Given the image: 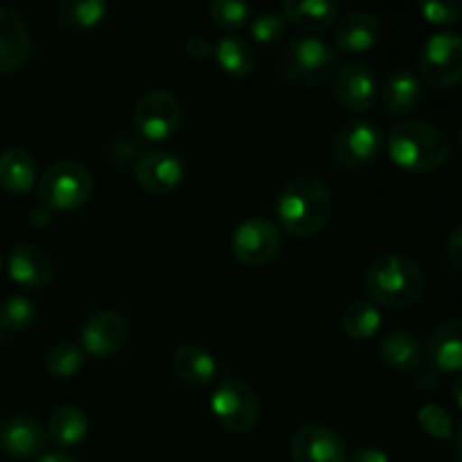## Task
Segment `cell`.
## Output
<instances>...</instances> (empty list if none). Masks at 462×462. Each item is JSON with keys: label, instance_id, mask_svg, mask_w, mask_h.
<instances>
[{"label": "cell", "instance_id": "obj_1", "mask_svg": "<svg viewBox=\"0 0 462 462\" xmlns=\"http://www.w3.org/2000/svg\"><path fill=\"white\" fill-rule=\"evenodd\" d=\"M365 291L374 305L406 310L427 296L429 280L422 266L409 255L386 253L379 255L365 271Z\"/></svg>", "mask_w": 462, "mask_h": 462}, {"label": "cell", "instance_id": "obj_18", "mask_svg": "<svg viewBox=\"0 0 462 462\" xmlns=\"http://www.w3.org/2000/svg\"><path fill=\"white\" fill-rule=\"evenodd\" d=\"M379 18L373 12H365V9H352L346 16H341L337 21V30H334V41H337L338 50L343 52H365V50L373 48L379 39Z\"/></svg>", "mask_w": 462, "mask_h": 462}, {"label": "cell", "instance_id": "obj_3", "mask_svg": "<svg viewBox=\"0 0 462 462\" xmlns=\"http://www.w3.org/2000/svg\"><path fill=\"white\" fill-rule=\"evenodd\" d=\"M388 156L402 170L429 174L449 161V135L433 122L404 120L388 134Z\"/></svg>", "mask_w": 462, "mask_h": 462}, {"label": "cell", "instance_id": "obj_40", "mask_svg": "<svg viewBox=\"0 0 462 462\" xmlns=\"http://www.w3.org/2000/svg\"><path fill=\"white\" fill-rule=\"evenodd\" d=\"M451 393H454V402L458 404V409L462 411V374L454 382V388H451Z\"/></svg>", "mask_w": 462, "mask_h": 462}, {"label": "cell", "instance_id": "obj_6", "mask_svg": "<svg viewBox=\"0 0 462 462\" xmlns=\"http://www.w3.org/2000/svg\"><path fill=\"white\" fill-rule=\"evenodd\" d=\"M210 409L221 427L237 436L251 433L262 415V404L255 388L248 386L239 377H224L217 383L210 397Z\"/></svg>", "mask_w": 462, "mask_h": 462}, {"label": "cell", "instance_id": "obj_36", "mask_svg": "<svg viewBox=\"0 0 462 462\" xmlns=\"http://www.w3.org/2000/svg\"><path fill=\"white\" fill-rule=\"evenodd\" d=\"M447 255H449L451 264L462 271V226H458L447 239Z\"/></svg>", "mask_w": 462, "mask_h": 462}, {"label": "cell", "instance_id": "obj_27", "mask_svg": "<svg viewBox=\"0 0 462 462\" xmlns=\"http://www.w3.org/2000/svg\"><path fill=\"white\" fill-rule=\"evenodd\" d=\"M383 316L374 302L356 300L343 310L341 328L352 341H370L382 329Z\"/></svg>", "mask_w": 462, "mask_h": 462}, {"label": "cell", "instance_id": "obj_39", "mask_svg": "<svg viewBox=\"0 0 462 462\" xmlns=\"http://www.w3.org/2000/svg\"><path fill=\"white\" fill-rule=\"evenodd\" d=\"M39 462H77L72 456L63 454V451H52V454H45L41 456Z\"/></svg>", "mask_w": 462, "mask_h": 462}, {"label": "cell", "instance_id": "obj_14", "mask_svg": "<svg viewBox=\"0 0 462 462\" xmlns=\"http://www.w3.org/2000/svg\"><path fill=\"white\" fill-rule=\"evenodd\" d=\"M291 456L296 462H347V447L332 429L305 424L293 433Z\"/></svg>", "mask_w": 462, "mask_h": 462}, {"label": "cell", "instance_id": "obj_41", "mask_svg": "<svg viewBox=\"0 0 462 462\" xmlns=\"http://www.w3.org/2000/svg\"><path fill=\"white\" fill-rule=\"evenodd\" d=\"M456 454H458V460L462 462V427H460L458 436H456Z\"/></svg>", "mask_w": 462, "mask_h": 462}, {"label": "cell", "instance_id": "obj_28", "mask_svg": "<svg viewBox=\"0 0 462 462\" xmlns=\"http://www.w3.org/2000/svg\"><path fill=\"white\" fill-rule=\"evenodd\" d=\"M63 25L72 30H93L104 21L108 7L102 0H63L57 7Z\"/></svg>", "mask_w": 462, "mask_h": 462}, {"label": "cell", "instance_id": "obj_9", "mask_svg": "<svg viewBox=\"0 0 462 462\" xmlns=\"http://www.w3.org/2000/svg\"><path fill=\"white\" fill-rule=\"evenodd\" d=\"M280 242H282V235L273 221L264 217H248L235 230L230 251L235 260L242 264L262 266L278 255Z\"/></svg>", "mask_w": 462, "mask_h": 462}, {"label": "cell", "instance_id": "obj_30", "mask_svg": "<svg viewBox=\"0 0 462 462\" xmlns=\"http://www.w3.org/2000/svg\"><path fill=\"white\" fill-rule=\"evenodd\" d=\"M36 320V305L25 296H9L0 305V328L3 332H25Z\"/></svg>", "mask_w": 462, "mask_h": 462}, {"label": "cell", "instance_id": "obj_8", "mask_svg": "<svg viewBox=\"0 0 462 462\" xmlns=\"http://www.w3.org/2000/svg\"><path fill=\"white\" fill-rule=\"evenodd\" d=\"M180 104L167 90H149L134 108V125L147 143L170 140L180 126Z\"/></svg>", "mask_w": 462, "mask_h": 462}, {"label": "cell", "instance_id": "obj_37", "mask_svg": "<svg viewBox=\"0 0 462 462\" xmlns=\"http://www.w3.org/2000/svg\"><path fill=\"white\" fill-rule=\"evenodd\" d=\"M347 462H391V458L386 451L377 449V447H361L347 458Z\"/></svg>", "mask_w": 462, "mask_h": 462}, {"label": "cell", "instance_id": "obj_2", "mask_svg": "<svg viewBox=\"0 0 462 462\" xmlns=\"http://www.w3.org/2000/svg\"><path fill=\"white\" fill-rule=\"evenodd\" d=\"M332 217V194L314 174L296 176L284 185L278 199V219L293 237H314Z\"/></svg>", "mask_w": 462, "mask_h": 462}, {"label": "cell", "instance_id": "obj_17", "mask_svg": "<svg viewBox=\"0 0 462 462\" xmlns=\"http://www.w3.org/2000/svg\"><path fill=\"white\" fill-rule=\"evenodd\" d=\"M9 278L23 289H43L52 280V260L34 244H18L7 257Z\"/></svg>", "mask_w": 462, "mask_h": 462}, {"label": "cell", "instance_id": "obj_20", "mask_svg": "<svg viewBox=\"0 0 462 462\" xmlns=\"http://www.w3.org/2000/svg\"><path fill=\"white\" fill-rule=\"evenodd\" d=\"M171 364H174L176 374L194 386H208L215 382L217 373H219L215 355L197 343H185V346L176 347Z\"/></svg>", "mask_w": 462, "mask_h": 462}, {"label": "cell", "instance_id": "obj_31", "mask_svg": "<svg viewBox=\"0 0 462 462\" xmlns=\"http://www.w3.org/2000/svg\"><path fill=\"white\" fill-rule=\"evenodd\" d=\"M208 14L221 30H239L251 18V7L239 0H215L208 5Z\"/></svg>", "mask_w": 462, "mask_h": 462}, {"label": "cell", "instance_id": "obj_24", "mask_svg": "<svg viewBox=\"0 0 462 462\" xmlns=\"http://www.w3.org/2000/svg\"><path fill=\"white\" fill-rule=\"evenodd\" d=\"M45 433L61 449H72V447L81 445L88 436V418L77 406H59L50 415Z\"/></svg>", "mask_w": 462, "mask_h": 462}, {"label": "cell", "instance_id": "obj_16", "mask_svg": "<svg viewBox=\"0 0 462 462\" xmlns=\"http://www.w3.org/2000/svg\"><path fill=\"white\" fill-rule=\"evenodd\" d=\"M45 440H48L45 429L41 427L39 420L30 418V415H14V418L5 420L0 427V449L9 458H34L45 449Z\"/></svg>", "mask_w": 462, "mask_h": 462}, {"label": "cell", "instance_id": "obj_34", "mask_svg": "<svg viewBox=\"0 0 462 462\" xmlns=\"http://www.w3.org/2000/svg\"><path fill=\"white\" fill-rule=\"evenodd\" d=\"M420 12L433 25H447L460 18L462 5L456 0H424L420 3Z\"/></svg>", "mask_w": 462, "mask_h": 462}, {"label": "cell", "instance_id": "obj_19", "mask_svg": "<svg viewBox=\"0 0 462 462\" xmlns=\"http://www.w3.org/2000/svg\"><path fill=\"white\" fill-rule=\"evenodd\" d=\"M429 359L442 373L462 370V320H447L429 338Z\"/></svg>", "mask_w": 462, "mask_h": 462}, {"label": "cell", "instance_id": "obj_33", "mask_svg": "<svg viewBox=\"0 0 462 462\" xmlns=\"http://www.w3.org/2000/svg\"><path fill=\"white\" fill-rule=\"evenodd\" d=\"M248 30H251L253 41H257V43H275L287 30V21L280 12L266 9V12H260L255 18H251Z\"/></svg>", "mask_w": 462, "mask_h": 462}, {"label": "cell", "instance_id": "obj_38", "mask_svg": "<svg viewBox=\"0 0 462 462\" xmlns=\"http://www.w3.org/2000/svg\"><path fill=\"white\" fill-rule=\"evenodd\" d=\"M30 221L34 226H48L50 224V210L48 208H36L30 212Z\"/></svg>", "mask_w": 462, "mask_h": 462}, {"label": "cell", "instance_id": "obj_12", "mask_svg": "<svg viewBox=\"0 0 462 462\" xmlns=\"http://www.w3.org/2000/svg\"><path fill=\"white\" fill-rule=\"evenodd\" d=\"M135 183L149 194H170L183 183L185 179V162L176 153L156 149L149 152L135 162Z\"/></svg>", "mask_w": 462, "mask_h": 462}, {"label": "cell", "instance_id": "obj_5", "mask_svg": "<svg viewBox=\"0 0 462 462\" xmlns=\"http://www.w3.org/2000/svg\"><path fill=\"white\" fill-rule=\"evenodd\" d=\"M282 70L298 86H323L337 75V52L319 36H296L287 43Z\"/></svg>", "mask_w": 462, "mask_h": 462}, {"label": "cell", "instance_id": "obj_22", "mask_svg": "<svg viewBox=\"0 0 462 462\" xmlns=\"http://www.w3.org/2000/svg\"><path fill=\"white\" fill-rule=\"evenodd\" d=\"M422 343L418 337L406 329H395V332L386 334L383 341L379 343V356H382L383 365L400 373H411V370L420 368L422 364Z\"/></svg>", "mask_w": 462, "mask_h": 462}, {"label": "cell", "instance_id": "obj_13", "mask_svg": "<svg viewBox=\"0 0 462 462\" xmlns=\"http://www.w3.org/2000/svg\"><path fill=\"white\" fill-rule=\"evenodd\" d=\"M334 84H337V99L347 111L365 113L377 104V77L365 63L352 61L341 66L334 75Z\"/></svg>", "mask_w": 462, "mask_h": 462}, {"label": "cell", "instance_id": "obj_15", "mask_svg": "<svg viewBox=\"0 0 462 462\" xmlns=\"http://www.w3.org/2000/svg\"><path fill=\"white\" fill-rule=\"evenodd\" d=\"M32 54V32L16 9L0 7V72H16Z\"/></svg>", "mask_w": 462, "mask_h": 462}, {"label": "cell", "instance_id": "obj_4", "mask_svg": "<svg viewBox=\"0 0 462 462\" xmlns=\"http://www.w3.org/2000/svg\"><path fill=\"white\" fill-rule=\"evenodd\" d=\"M93 171L77 161H59L41 176L39 201L48 210H75L93 197Z\"/></svg>", "mask_w": 462, "mask_h": 462}, {"label": "cell", "instance_id": "obj_35", "mask_svg": "<svg viewBox=\"0 0 462 462\" xmlns=\"http://www.w3.org/2000/svg\"><path fill=\"white\" fill-rule=\"evenodd\" d=\"M185 52H188L192 59H197V61H203V59H208L210 54H215V45H212V41H208L206 36L197 34L188 39V43H185Z\"/></svg>", "mask_w": 462, "mask_h": 462}, {"label": "cell", "instance_id": "obj_44", "mask_svg": "<svg viewBox=\"0 0 462 462\" xmlns=\"http://www.w3.org/2000/svg\"><path fill=\"white\" fill-rule=\"evenodd\" d=\"M0 341H3V328H0Z\"/></svg>", "mask_w": 462, "mask_h": 462}, {"label": "cell", "instance_id": "obj_25", "mask_svg": "<svg viewBox=\"0 0 462 462\" xmlns=\"http://www.w3.org/2000/svg\"><path fill=\"white\" fill-rule=\"evenodd\" d=\"M282 16L302 30H328L338 21V5L329 0H287L282 5Z\"/></svg>", "mask_w": 462, "mask_h": 462}, {"label": "cell", "instance_id": "obj_7", "mask_svg": "<svg viewBox=\"0 0 462 462\" xmlns=\"http://www.w3.org/2000/svg\"><path fill=\"white\" fill-rule=\"evenodd\" d=\"M420 75L433 88H449L462 81V36L433 34L420 54Z\"/></svg>", "mask_w": 462, "mask_h": 462}, {"label": "cell", "instance_id": "obj_26", "mask_svg": "<svg viewBox=\"0 0 462 462\" xmlns=\"http://www.w3.org/2000/svg\"><path fill=\"white\" fill-rule=\"evenodd\" d=\"M221 70L230 77H248L257 66V54L251 41L242 36H224L215 45V54Z\"/></svg>", "mask_w": 462, "mask_h": 462}, {"label": "cell", "instance_id": "obj_43", "mask_svg": "<svg viewBox=\"0 0 462 462\" xmlns=\"http://www.w3.org/2000/svg\"><path fill=\"white\" fill-rule=\"evenodd\" d=\"M0 269H3V255H0Z\"/></svg>", "mask_w": 462, "mask_h": 462}, {"label": "cell", "instance_id": "obj_29", "mask_svg": "<svg viewBox=\"0 0 462 462\" xmlns=\"http://www.w3.org/2000/svg\"><path fill=\"white\" fill-rule=\"evenodd\" d=\"M84 361L86 352L81 350L79 343L61 341L48 352V356H45V368H48V373L54 374V377L68 379L84 368Z\"/></svg>", "mask_w": 462, "mask_h": 462}, {"label": "cell", "instance_id": "obj_11", "mask_svg": "<svg viewBox=\"0 0 462 462\" xmlns=\"http://www.w3.org/2000/svg\"><path fill=\"white\" fill-rule=\"evenodd\" d=\"M382 149V131L370 120H352L334 135L332 152L338 165L364 167L377 158Z\"/></svg>", "mask_w": 462, "mask_h": 462}, {"label": "cell", "instance_id": "obj_21", "mask_svg": "<svg viewBox=\"0 0 462 462\" xmlns=\"http://www.w3.org/2000/svg\"><path fill=\"white\" fill-rule=\"evenodd\" d=\"M36 183V161L27 149L12 147L0 153V188L25 194Z\"/></svg>", "mask_w": 462, "mask_h": 462}, {"label": "cell", "instance_id": "obj_10", "mask_svg": "<svg viewBox=\"0 0 462 462\" xmlns=\"http://www.w3.org/2000/svg\"><path fill=\"white\" fill-rule=\"evenodd\" d=\"M129 320L116 310H104L90 316L79 332V346L90 356H111L129 343Z\"/></svg>", "mask_w": 462, "mask_h": 462}, {"label": "cell", "instance_id": "obj_42", "mask_svg": "<svg viewBox=\"0 0 462 462\" xmlns=\"http://www.w3.org/2000/svg\"><path fill=\"white\" fill-rule=\"evenodd\" d=\"M458 140H460V147H462V129H460V135H458Z\"/></svg>", "mask_w": 462, "mask_h": 462}, {"label": "cell", "instance_id": "obj_32", "mask_svg": "<svg viewBox=\"0 0 462 462\" xmlns=\"http://www.w3.org/2000/svg\"><path fill=\"white\" fill-rule=\"evenodd\" d=\"M418 422L422 431L436 440H451L454 438V420L442 406L424 404L418 411Z\"/></svg>", "mask_w": 462, "mask_h": 462}, {"label": "cell", "instance_id": "obj_23", "mask_svg": "<svg viewBox=\"0 0 462 462\" xmlns=\"http://www.w3.org/2000/svg\"><path fill=\"white\" fill-rule=\"evenodd\" d=\"M420 102H422V81L413 72L400 70L388 77L386 86H383V106L391 116H411L413 111H418Z\"/></svg>", "mask_w": 462, "mask_h": 462}]
</instances>
